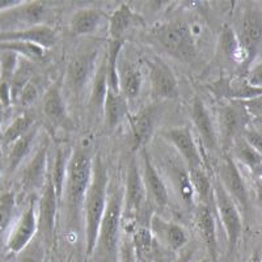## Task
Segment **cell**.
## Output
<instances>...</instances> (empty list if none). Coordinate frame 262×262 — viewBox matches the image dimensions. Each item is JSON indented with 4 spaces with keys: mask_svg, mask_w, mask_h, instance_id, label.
I'll return each mask as SVG.
<instances>
[{
    "mask_svg": "<svg viewBox=\"0 0 262 262\" xmlns=\"http://www.w3.org/2000/svg\"><path fill=\"white\" fill-rule=\"evenodd\" d=\"M39 137V125L37 123L29 133L17 139L15 143L9 146L8 156H7V172L13 173L18 169L21 164L24 163L34 151V147L37 146V139Z\"/></svg>",
    "mask_w": 262,
    "mask_h": 262,
    "instance_id": "obj_27",
    "label": "cell"
},
{
    "mask_svg": "<svg viewBox=\"0 0 262 262\" xmlns=\"http://www.w3.org/2000/svg\"><path fill=\"white\" fill-rule=\"evenodd\" d=\"M190 116L193 125L196 130V134L200 137L201 144L205 151L215 152L221 144H219V137H217V128L211 118L209 109L205 105L200 96H195L191 102Z\"/></svg>",
    "mask_w": 262,
    "mask_h": 262,
    "instance_id": "obj_20",
    "label": "cell"
},
{
    "mask_svg": "<svg viewBox=\"0 0 262 262\" xmlns=\"http://www.w3.org/2000/svg\"><path fill=\"white\" fill-rule=\"evenodd\" d=\"M198 262H211V259H210V258H203V259H201V261H198Z\"/></svg>",
    "mask_w": 262,
    "mask_h": 262,
    "instance_id": "obj_57",
    "label": "cell"
},
{
    "mask_svg": "<svg viewBox=\"0 0 262 262\" xmlns=\"http://www.w3.org/2000/svg\"><path fill=\"white\" fill-rule=\"evenodd\" d=\"M0 51H9V53L17 54L18 57L29 59L32 62L39 60L45 57L46 50L41 46L28 43L21 41H7L0 42Z\"/></svg>",
    "mask_w": 262,
    "mask_h": 262,
    "instance_id": "obj_38",
    "label": "cell"
},
{
    "mask_svg": "<svg viewBox=\"0 0 262 262\" xmlns=\"http://www.w3.org/2000/svg\"><path fill=\"white\" fill-rule=\"evenodd\" d=\"M46 245L37 236L24 250L17 254V262H45Z\"/></svg>",
    "mask_w": 262,
    "mask_h": 262,
    "instance_id": "obj_41",
    "label": "cell"
},
{
    "mask_svg": "<svg viewBox=\"0 0 262 262\" xmlns=\"http://www.w3.org/2000/svg\"><path fill=\"white\" fill-rule=\"evenodd\" d=\"M118 90L126 101H134L140 95L143 85V75L138 66L119 57L118 60Z\"/></svg>",
    "mask_w": 262,
    "mask_h": 262,
    "instance_id": "obj_24",
    "label": "cell"
},
{
    "mask_svg": "<svg viewBox=\"0 0 262 262\" xmlns=\"http://www.w3.org/2000/svg\"><path fill=\"white\" fill-rule=\"evenodd\" d=\"M250 121L252 118L240 101H228L217 111V137L224 154L243 137Z\"/></svg>",
    "mask_w": 262,
    "mask_h": 262,
    "instance_id": "obj_8",
    "label": "cell"
},
{
    "mask_svg": "<svg viewBox=\"0 0 262 262\" xmlns=\"http://www.w3.org/2000/svg\"><path fill=\"white\" fill-rule=\"evenodd\" d=\"M102 48L100 43L83 45L75 51L70 58L66 69L63 90L69 92L72 97L79 98L86 86L92 84L97 67L100 64V54Z\"/></svg>",
    "mask_w": 262,
    "mask_h": 262,
    "instance_id": "obj_5",
    "label": "cell"
},
{
    "mask_svg": "<svg viewBox=\"0 0 262 262\" xmlns=\"http://www.w3.org/2000/svg\"><path fill=\"white\" fill-rule=\"evenodd\" d=\"M236 33L244 54V69H249L262 45L261 15L254 9H248L243 16L240 29Z\"/></svg>",
    "mask_w": 262,
    "mask_h": 262,
    "instance_id": "obj_17",
    "label": "cell"
},
{
    "mask_svg": "<svg viewBox=\"0 0 262 262\" xmlns=\"http://www.w3.org/2000/svg\"><path fill=\"white\" fill-rule=\"evenodd\" d=\"M195 224L201 237L205 242L206 248L210 252L212 262L216 261L217 256V236L216 223H215L214 207L206 205H198L195 209Z\"/></svg>",
    "mask_w": 262,
    "mask_h": 262,
    "instance_id": "obj_26",
    "label": "cell"
},
{
    "mask_svg": "<svg viewBox=\"0 0 262 262\" xmlns=\"http://www.w3.org/2000/svg\"><path fill=\"white\" fill-rule=\"evenodd\" d=\"M34 78V66L33 62L25 58H20L17 69L11 79V92H12V102L15 104L17 98L20 97L21 92L24 91L25 86L30 83Z\"/></svg>",
    "mask_w": 262,
    "mask_h": 262,
    "instance_id": "obj_37",
    "label": "cell"
},
{
    "mask_svg": "<svg viewBox=\"0 0 262 262\" xmlns=\"http://www.w3.org/2000/svg\"><path fill=\"white\" fill-rule=\"evenodd\" d=\"M6 109L7 107L0 102V137H2V133H3L4 130L3 123H4V117H6Z\"/></svg>",
    "mask_w": 262,
    "mask_h": 262,
    "instance_id": "obj_51",
    "label": "cell"
},
{
    "mask_svg": "<svg viewBox=\"0 0 262 262\" xmlns=\"http://www.w3.org/2000/svg\"><path fill=\"white\" fill-rule=\"evenodd\" d=\"M20 2H16V0H0V12H3L6 9L12 8V7L17 6Z\"/></svg>",
    "mask_w": 262,
    "mask_h": 262,
    "instance_id": "obj_50",
    "label": "cell"
},
{
    "mask_svg": "<svg viewBox=\"0 0 262 262\" xmlns=\"http://www.w3.org/2000/svg\"><path fill=\"white\" fill-rule=\"evenodd\" d=\"M148 227L151 229L155 242L159 243L161 247L167 248L173 253L179 252L180 249H182L185 245L188 244L189 235L186 229L181 224L168 221L158 212H154L151 215Z\"/></svg>",
    "mask_w": 262,
    "mask_h": 262,
    "instance_id": "obj_18",
    "label": "cell"
},
{
    "mask_svg": "<svg viewBox=\"0 0 262 262\" xmlns=\"http://www.w3.org/2000/svg\"><path fill=\"white\" fill-rule=\"evenodd\" d=\"M190 174L191 184H193L194 193H195V200L198 201V205L214 206V180L211 181L209 173L206 168H194L188 169Z\"/></svg>",
    "mask_w": 262,
    "mask_h": 262,
    "instance_id": "obj_34",
    "label": "cell"
},
{
    "mask_svg": "<svg viewBox=\"0 0 262 262\" xmlns=\"http://www.w3.org/2000/svg\"><path fill=\"white\" fill-rule=\"evenodd\" d=\"M107 76H109V69H107L106 51H104L100 64L97 67V71L95 74V78H93L92 84H91L90 91V107L95 113L96 112H102L105 96H106L107 90H109Z\"/></svg>",
    "mask_w": 262,
    "mask_h": 262,
    "instance_id": "obj_31",
    "label": "cell"
},
{
    "mask_svg": "<svg viewBox=\"0 0 262 262\" xmlns=\"http://www.w3.org/2000/svg\"><path fill=\"white\" fill-rule=\"evenodd\" d=\"M93 159L95 156L85 146H76L71 151L60 195L63 226L70 235L84 232L83 210L92 179Z\"/></svg>",
    "mask_w": 262,
    "mask_h": 262,
    "instance_id": "obj_1",
    "label": "cell"
},
{
    "mask_svg": "<svg viewBox=\"0 0 262 262\" xmlns=\"http://www.w3.org/2000/svg\"><path fill=\"white\" fill-rule=\"evenodd\" d=\"M140 154L143 159L142 179H143L144 188H146L148 203H151L158 210L167 209L169 205V191H168L167 184L164 182L161 174L152 163V159L147 148L142 149Z\"/></svg>",
    "mask_w": 262,
    "mask_h": 262,
    "instance_id": "obj_19",
    "label": "cell"
},
{
    "mask_svg": "<svg viewBox=\"0 0 262 262\" xmlns=\"http://www.w3.org/2000/svg\"><path fill=\"white\" fill-rule=\"evenodd\" d=\"M42 113L54 127L64 126L69 122V112L64 98L63 80L50 84L42 98Z\"/></svg>",
    "mask_w": 262,
    "mask_h": 262,
    "instance_id": "obj_21",
    "label": "cell"
},
{
    "mask_svg": "<svg viewBox=\"0 0 262 262\" xmlns=\"http://www.w3.org/2000/svg\"><path fill=\"white\" fill-rule=\"evenodd\" d=\"M245 79H247V81L252 86H256V88H261L262 90V60L248 71Z\"/></svg>",
    "mask_w": 262,
    "mask_h": 262,
    "instance_id": "obj_47",
    "label": "cell"
},
{
    "mask_svg": "<svg viewBox=\"0 0 262 262\" xmlns=\"http://www.w3.org/2000/svg\"><path fill=\"white\" fill-rule=\"evenodd\" d=\"M214 206L224 228L228 247V256L232 257L243 235V217L235 201L228 195L219 180H214Z\"/></svg>",
    "mask_w": 262,
    "mask_h": 262,
    "instance_id": "obj_6",
    "label": "cell"
},
{
    "mask_svg": "<svg viewBox=\"0 0 262 262\" xmlns=\"http://www.w3.org/2000/svg\"><path fill=\"white\" fill-rule=\"evenodd\" d=\"M233 159L245 165L254 176L262 180V155L248 143L244 137H240L232 146Z\"/></svg>",
    "mask_w": 262,
    "mask_h": 262,
    "instance_id": "obj_33",
    "label": "cell"
},
{
    "mask_svg": "<svg viewBox=\"0 0 262 262\" xmlns=\"http://www.w3.org/2000/svg\"><path fill=\"white\" fill-rule=\"evenodd\" d=\"M207 91L219 98H226L228 101H244L249 98L262 95L261 88L252 86L247 79H219L214 83L206 85Z\"/></svg>",
    "mask_w": 262,
    "mask_h": 262,
    "instance_id": "obj_22",
    "label": "cell"
},
{
    "mask_svg": "<svg viewBox=\"0 0 262 262\" xmlns=\"http://www.w3.org/2000/svg\"><path fill=\"white\" fill-rule=\"evenodd\" d=\"M261 257H262V252H261Z\"/></svg>",
    "mask_w": 262,
    "mask_h": 262,
    "instance_id": "obj_58",
    "label": "cell"
},
{
    "mask_svg": "<svg viewBox=\"0 0 262 262\" xmlns=\"http://www.w3.org/2000/svg\"><path fill=\"white\" fill-rule=\"evenodd\" d=\"M151 38L169 57L182 62H191L198 54L196 38L185 20H170L155 25Z\"/></svg>",
    "mask_w": 262,
    "mask_h": 262,
    "instance_id": "obj_4",
    "label": "cell"
},
{
    "mask_svg": "<svg viewBox=\"0 0 262 262\" xmlns=\"http://www.w3.org/2000/svg\"><path fill=\"white\" fill-rule=\"evenodd\" d=\"M118 262H139L133 240L126 235L121 237V243H119Z\"/></svg>",
    "mask_w": 262,
    "mask_h": 262,
    "instance_id": "obj_44",
    "label": "cell"
},
{
    "mask_svg": "<svg viewBox=\"0 0 262 262\" xmlns=\"http://www.w3.org/2000/svg\"><path fill=\"white\" fill-rule=\"evenodd\" d=\"M16 195L13 191L0 194V233L6 232L12 224L16 212Z\"/></svg>",
    "mask_w": 262,
    "mask_h": 262,
    "instance_id": "obj_40",
    "label": "cell"
},
{
    "mask_svg": "<svg viewBox=\"0 0 262 262\" xmlns=\"http://www.w3.org/2000/svg\"><path fill=\"white\" fill-rule=\"evenodd\" d=\"M102 116H104L105 127L113 130L121 123L126 116H128L127 101L118 91L107 90L105 96L104 106H102Z\"/></svg>",
    "mask_w": 262,
    "mask_h": 262,
    "instance_id": "obj_30",
    "label": "cell"
},
{
    "mask_svg": "<svg viewBox=\"0 0 262 262\" xmlns=\"http://www.w3.org/2000/svg\"><path fill=\"white\" fill-rule=\"evenodd\" d=\"M20 58L17 54L9 51H0V80L9 81L17 69Z\"/></svg>",
    "mask_w": 262,
    "mask_h": 262,
    "instance_id": "obj_42",
    "label": "cell"
},
{
    "mask_svg": "<svg viewBox=\"0 0 262 262\" xmlns=\"http://www.w3.org/2000/svg\"><path fill=\"white\" fill-rule=\"evenodd\" d=\"M219 42H221V48L224 55L244 69V54H243L242 46H240V42H238L237 33L229 25H224L223 27Z\"/></svg>",
    "mask_w": 262,
    "mask_h": 262,
    "instance_id": "obj_36",
    "label": "cell"
},
{
    "mask_svg": "<svg viewBox=\"0 0 262 262\" xmlns=\"http://www.w3.org/2000/svg\"><path fill=\"white\" fill-rule=\"evenodd\" d=\"M36 125L37 121L34 113L28 111L23 112L4 127L2 137H0V143L4 147H9L12 143H15L16 140L29 133Z\"/></svg>",
    "mask_w": 262,
    "mask_h": 262,
    "instance_id": "obj_32",
    "label": "cell"
},
{
    "mask_svg": "<svg viewBox=\"0 0 262 262\" xmlns=\"http://www.w3.org/2000/svg\"><path fill=\"white\" fill-rule=\"evenodd\" d=\"M247 262H262V257H261V252L259 250H254L252 256L247 259Z\"/></svg>",
    "mask_w": 262,
    "mask_h": 262,
    "instance_id": "obj_52",
    "label": "cell"
},
{
    "mask_svg": "<svg viewBox=\"0 0 262 262\" xmlns=\"http://www.w3.org/2000/svg\"><path fill=\"white\" fill-rule=\"evenodd\" d=\"M70 156H71V152L67 151L64 146H60V144L57 146L55 152H54V160L50 165V170H49V174L53 180V184L55 186L58 196H59V201L63 191V185H64L66 172H67Z\"/></svg>",
    "mask_w": 262,
    "mask_h": 262,
    "instance_id": "obj_35",
    "label": "cell"
},
{
    "mask_svg": "<svg viewBox=\"0 0 262 262\" xmlns=\"http://www.w3.org/2000/svg\"><path fill=\"white\" fill-rule=\"evenodd\" d=\"M168 174L173 184V188L177 191L179 196L186 207H194L195 203V193L191 184L190 174L188 168H184L174 161H169L167 165Z\"/></svg>",
    "mask_w": 262,
    "mask_h": 262,
    "instance_id": "obj_29",
    "label": "cell"
},
{
    "mask_svg": "<svg viewBox=\"0 0 262 262\" xmlns=\"http://www.w3.org/2000/svg\"><path fill=\"white\" fill-rule=\"evenodd\" d=\"M7 41H21L41 46L45 50L53 48L57 42V33L51 27L46 24L34 25V27L25 28L12 32H0V42Z\"/></svg>",
    "mask_w": 262,
    "mask_h": 262,
    "instance_id": "obj_23",
    "label": "cell"
},
{
    "mask_svg": "<svg viewBox=\"0 0 262 262\" xmlns=\"http://www.w3.org/2000/svg\"><path fill=\"white\" fill-rule=\"evenodd\" d=\"M252 119H262V95L240 101Z\"/></svg>",
    "mask_w": 262,
    "mask_h": 262,
    "instance_id": "obj_45",
    "label": "cell"
},
{
    "mask_svg": "<svg viewBox=\"0 0 262 262\" xmlns=\"http://www.w3.org/2000/svg\"><path fill=\"white\" fill-rule=\"evenodd\" d=\"M60 209V201L50 174L41 190L37 203V217H38V237L46 248L50 247L55 240L57 233V215Z\"/></svg>",
    "mask_w": 262,
    "mask_h": 262,
    "instance_id": "obj_9",
    "label": "cell"
},
{
    "mask_svg": "<svg viewBox=\"0 0 262 262\" xmlns=\"http://www.w3.org/2000/svg\"><path fill=\"white\" fill-rule=\"evenodd\" d=\"M109 173L106 164L101 156H95L93 159L92 179L90 188L86 191L84 202V240H85V254L92 256L95 252L96 243L98 237V229L101 224L102 216L107 205L109 196Z\"/></svg>",
    "mask_w": 262,
    "mask_h": 262,
    "instance_id": "obj_2",
    "label": "cell"
},
{
    "mask_svg": "<svg viewBox=\"0 0 262 262\" xmlns=\"http://www.w3.org/2000/svg\"><path fill=\"white\" fill-rule=\"evenodd\" d=\"M41 79L39 78H34L30 80V83L28 84L27 86L24 88V91L21 92L20 97L17 98V104H20L21 106L28 107L33 104V102L36 101L38 96L41 95Z\"/></svg>",
    "mask_w": 262,
    "mask_h": 262,
    "instance_id": "obj_43",
    "label": "cell"
},
{
    "mask_svg": "<svg viewBox=\"0 0 262 262\" xmlns=\"http://www.w3.org/2000/svg\"><path fill=\"white\" fill-rule=\"evenodd\" d=\"M123 219V189L118 184L109 186V196L105 214L102 216L95 252L92 256L98 262L118 261V249L121 243V226Z\"/></svg>",
    "mask_w": 262,
    "mask_h": 262,
    "instance_id": "obj_3",
    "label": "cell"
},
{
    "mask_svg": "<svg viewBox=\"0 0 262 262\" xmlns=\"http://www.w3.org/2000/svg\"><path fill=\"white\" fill-rule=\"evenodd\" d=\"M138 23H143V20L133 11L128 4L122 3L109 16V41H125L126 33Z\"/></svg>",
    "mask_w": 262,
    "mask_h": 262,
    "instance_id": "obj_28",
    "label": "cell"
},
{
    "mask_svg": "<svg viewBox=\"0 0 262 262\" xmlns=\"http://www.w3.org/2000/svg\"><path fill=\"white\" fill-rule=\"evenodd\" d=\"M161 137L172 144L177 154L182 158L188 169L194 168H205L202 151L200 144L196 143L195 137L189 126H180L165 130L161 133Z\"/></svg>",
    "mask_w": 262,
    "mask_h": 262,
    "instance_id": "obj_14",
    "label": "cell"
},
{
    "mask_svg": "<svg viewBox=\"0 0 262 262\" xmlns=\"http://www.w3.org/2000/svg\"><path fill=\"white\" fill-rule=\"evenodd\" d=\"M148 205L146 188L137 159L133 158L127 165L123 188V216L138 217Z\"/></svg>",
    "mask_w": 262,
    "mask_h": 262,
    "instance_id": "obj_13",
    "label": "cell"
},
{
    "mask_svg": "<svg viewBox=\"0 0 262 262\" xmlns=\"http://www.w3.org/2000/svg\"><path fill=\"white\" fill-rule=\"evenodd\" d=\"M131 240H133L138 257L152 259V253H154V248H155V238L152 236L148 226H143V224L138 226V228L133 232Z\"/></svg>",
    "mask_w": 262,
    "mask_h": 262,
    "instance_id": "obj_39",
    "label": "cell"
},
{
    "mask_svg": "<svg viewBox=\"0 0 262 262\" xmlns=\"http://www.w3.org/2000/svg\"><path fill=\"white\" fill-rule=\"evenodd\" d=\"M2 155H3V144L0 143V159H2ZM2 163V161H0Z\"/></svg>",
    "mask_w": 262,
    "mask_h": 262,
    "instance_id": "obj_55",
    "label": "cell"
},
{
    "mask_svg": "<svg viewBox=\"0 0 262 262\" xmlns=\"http://www.w3.org/2000/svg\"><path fill=\"white\" fill-rule=\"evenodd\" d=\"M138 259H139V262H154V261H152V259L143 258V257H138Z\"/></svg>",
    "mask_w": 262,
    "mask_h": 262,
    "instance_id": "obj_53",
    "label": "cell"
},
{
    "mask_svg": "<svg viewBox=\"0 0 262 262\" xmlns=\"http://www.w3.org/2000/svg\"><path fill=\"white\" fill-rule=\"evenodd\" d=\"M194 256V248H188L186 250H184V253L180 254L176 258L174 262H191Z\"/></svg>",
    "mask_w": 262,
    "mask_h": 262,
    "instance_id": "obj_49",
    "label": "cell"
},
{
    "mask_svg": "<svg viewBox=\"0 0 262 262\" xmlns=\"http://www.w3.org/2000/svg\"><path fill=\"white\" fill-rule=\"evenodd\" d=\"M146 64L148 69L149 84L154 97L158 100L179 98V81L169 66L159 57L148 58L146 59Z\"/></svg>",
    "mask_w": 262,
    "mask_h": 262,
    "instance_id": "obj_15",
    "label": "cell"
},
{
    "mask_svg": "<svg viewBox=\"0 0 262 262\" xmlns=\"http://www.w3.org/2000/svg\"><path fill=\"white\" fill-rule=\"evenodd\" d=\"M3 170H4V167H3V164L0 163V179H2V176H3Z\"/></svg>",
    "mask_w": 262,
    "mask_h": 262,
    "instance_id": "obj_54",
    "label": "cell"
},
{
    "mask_svg": "<svg viewBox=\"0 0 262 262\" xmlns=\"http://www.w3.org/2000/svg\"><path fill=\"white\" fill-rule=\"evenodd\" d=\"M48 6L42 2H20L17 6L0 12V32L25 29L43 24Z\"/></svg>",
    "mask_w": 262,
    "mask_h": 262,
    "instance_id": "obj_11",
    "label": "cell"
},
{
    "mask_svg": "<svg viewBox=\"0 0 262 262\" xmlns=\"http://www.w3.org/2000/svg\"><path fill=\"white\" fill-rule=\"evenodd\" d=\"M258 198H259V205H261V207H262V191H259Z\"/></svg>",
    "mask_w": 262,
    "mask_h": 262,
    "instance_id": "obj_56",
    "label": "cell"
},
{
    "mask_svg": "<svg viewBox=\"0 0 262 262\" xmlns=\"http://www.w3.org/2000/svg\"><path fill=\"white\" fill-rule=\"evenodd\" d=\"M158 113V105L148 104L135 114L128 117V126H130L128 143H130L131 151L137 152L146 148L155 130Z\"/></svg>",
    "mask_w": 262,
    "mask_h": 262,
    "instance_id": "obj_16",
    "label": "cell"
},
{
    "mask_svg": "<svg viewBox=\"0 0 262 262\" xmlns=\"http://www.w3.org/2000/svg\"><path fill=\"white\" fill-rule=\"evenodd\" d=\"M243 137H244V139L247 140L250 146L253 147L256 151H258L259 154L262 155V133L261 131L256 130V128L248 127L247 130L244 131Z\"/></svg>",
    "mask_w": 262,
    "mask_h": 262,
    "instance_id": "obj_46",
    "label": "cell"
},
{
    "mask_svg": "<svg viewBox=\"0 0 262 262\" xmlns=\"http://www.w3.org/2000/svg\"><path fill=\"white\" fill-rule=\"evenodd\" d=\"M38 235V217L36 201L30 200L25 210L15 221L7 237L6 247L9 253L18 254Z\"/></svg>",
    "mask_w": 262,
    "mask_h": 262,
    "instance_id": "obj_12",
    "label": "cell"
},
{
    "mask_svg": "<svg viewBox=\"0 0 262 262\" xmlns=\"http://www.w3.org/2000/svg\"><path fill=\"white\" fill-rule=\"evenodd\" d=\"M50 137L43 134L21 173V184L27 190H42L43 188L50 170Z\"/></svg>",
    "mask_w": 262,
    "mask_h": 262,
    "instance_id": "obj_10",
    "label": "cell"
},
{
    "mask_svg": "<svg viewBox=\"0 0 262 262\" xmlns=\"http://www.w3.org/2000/svg\"><path fill=\"white\" fill-rule=\"evenodd\" d=\"M109 21V16L102 9L81 8L72 15L70 20V29L72 34L79 37L95 34L102 25Z\"/></svg>",
    "mask_w": 262,
    "mask_h": 262,
    "instance_id": "obj_25",
    "label": "cell"
},
{
    "mask_svg": "<svg viewBox=\"0 0 262 262\" xmlns=\"http://www.w3.org/2000/svg\"><path fill=\"white\" fill-rule=\"evenodd\" d=\"M0 102L6 107H9L12 102V92H11V83L0 80Z\"/></svg>",
    "mask_w": 262,
    "mask_h": 262,
    "instance_id": "obj_48",
    "label": "cell"
},
{
    "mask_svg": "<svg viewBox=\"0 0 262 262\" xmlns=\"http://www.w3.org/2000/svg\"><path fill=\"white\" fill-rule=\"evenodd\" d=\"M216 173L217 180L224 188V190L235 201L243 217L248 221L250 215L249 191H248L245 180L238 169L235 159L232 158V155H229L228 152L223 154L217 161Z\"/></svg>",
    "mask_w": 262,
    "mask_h": 262,
    "instance_id": "obj_7",
    "label": "cell"
}]
</instances>
